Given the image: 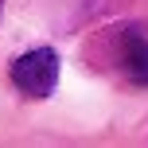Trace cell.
<instances>
[{
    "label": "cell",
    "mask_w": 148,
    "mask_h": 148,
    "mask_svg": "<svg viewBox=\"0 0 148 148\" xmlns=\"http://www.w3.org/2000/svg\"><path fill=\"white\" fill-rule=\"evenodd\" d=\"M121 4H129V0H66L70 27L74 23H90V20H97V16H109V12H117Z\"/></svg>",
    "instance_id": "3957f363"
},
{
    "label": "cell",
    "mask_w": 148,
    "mask_h": 148,
    "mask_svg": "<svg viewBox=\"0 0 148 148\" xmlns=\"http://www.w3.org/2000/svg\"><path fill=\"white\" fill-rule=\"evenodd\" d=\"M8 78L20 90L27 101H43V97L55 94L59 86V51L51 47H31V51L16 55L12 66H8Z\"/></svg>",
    "instance_id": "7a4b0ae2"
},
{
    "label": "cell",
    "mask_w": 148,
    "mask_h": 148,
    "mask_svg": "<svg viewBox=\"0 0 148 148\" xmlns=\"http://www.w3.org/2000/svg\"><path fill=\"white\" fill-rule=\"evenodd\" d=\"M90 66L121 74L129 86L148 90V27L144 23H113V27L90 35L86 43Z\"/></svg>",
    "instance_id": "6da1fadb"
},
{
    "label": "cell",
    "mask_w": 148,
    "mask_h": 148,
    "mask_svg": "<svg viewBox=\"0 0 148 148\" xmlns=\"http://www.w3.org/2000/svg\"><path fill=\"white\" fill-rule=\"evenodd\" d=\"M0 16H4V0H0Z\"/></svg>",
    "instance_id": "277c9868"
}]
</instances>
